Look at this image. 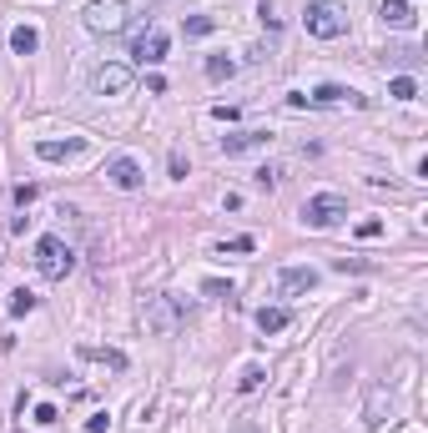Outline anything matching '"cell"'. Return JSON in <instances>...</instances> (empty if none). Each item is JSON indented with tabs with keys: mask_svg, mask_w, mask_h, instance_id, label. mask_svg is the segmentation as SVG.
Segmentation results:
<instances>
[{
	"mask_svg": "<svg viewBox=\"0 0 428 433\" xmlns=\"http://www.w3.org/2000/svg\"><path fill=\"white\" fill-rule=\"evenodd\" d=\"M106 182H111L116 192H136L146 177H141V167H136V156H111V161H106Z\"/></svg>",
	"mask_w": 428,
	"mask_h": 433,
	"instance_id": "cell-6",
	"label": "cell"
},
{
	"mask_svg": "<svg viewBox=\"0 0 428 433\" xmlns=\"http://www.w3.org/2000/svg\"><path fill=\"white\" fill-rule=\"evenodd\" d=\"M81 358H96V363H111V368H126V358L116 348H81Z\"/></svg>",
	"mask_w": 428,
	"mask_h": 433,
	"instance_id": "cell-19",
	"label": "cell"
},
{
	"mask_svg": "<svg viewBox=\"0 0 428 433\" xmlns=\"http://www.w3.org/2000/svg\"><path fill=\"white\" fill-rule=\"evenodd\" d=\"M71 267H76V252H71V242H66V237L45 232V237L35 242V273H40V278L61 283V278L71 273Z\"/></svg>",
	"mask_w": 428,
	"mask_h": 433,
	"instance_id": "cell-2",
	"label": "cell"
},
{
	"mask_svg": "<svg viewBox=\"0 0 428 433\" xmlns=\"http://www.w3.org/2000/svg\"><path fill=\"white\" fill-rule=\"evenodd\" d=\"M91 81H96V91H101V96H126L136 76H131V66H121V61H111V66H101V71H96Z\"/></svg>",
	"mask_w": 428,
	"mask_h": 433,
	"instance_id": "cell-7",
	"label": "cell"
},
{
	"mask_svg": "<svg viewBox=\"0 0 428 433\" xmlns=\"http://www.w3.org/2000/svg\"><path fill=\"white\" fill-rule=\"evenodd\" d=\"M302 222H307V227H317V232H328V227L348 222V202H343L338 192H323V197H307V202H302Z\"/></svg>",
	"mask_w": 428,
	"mask_h": 433,
	"instance_id": "cell-5",
	"label": "cell"
},
{
	"mask_svg": "<svg viewBox=\"0 0 428 433\" xmlns=\"http://www.w3.org/2000/svg\"><path fill=\"white\" fill-rule=\"evenodd\" d=\"M11 312H16V317L35 312V292H26V287H21V292H11Z\"/></svg>",
	"mask_w": 428,
	"mask_h": 433,
	"instance_id": "cell-21",
	"label": "cell"
},
{
	"mask_svg": "<svg viewBox=\"0 0 428 433\" xmlns=\"http://www.w3.org/2000/svg\"><path fill=\"white\" fill-rule=\"evenodd\" d=\"M136 317H141L146 338H172V333H177V322H182V302L167 297V292H146L141 307H136Z\"/></svg>",
	"mask_w": 428,
	"mask_h": 433,
	"instance_id": "cell-1",
	"label": "cell"
},
{
	"mask_svg": "<svg viewBox=\"0 0 428 433\" xmlns=\"http://www.w3.org/2000/svg\"><path fill=\"white\" fill-rule=\"evenodd\" d=\"M131 56H136L141 66H162V61H167V35H162V31H146V35L136 40Z\"/></svg>",
	"mask_w": 428,
	"mask_h": 433,
	"instance_id": "cell-10",
	"label": "cell"
},
{
	"mask_svg": "<svg viewBox=\"0 0 428 433\" xmlns=\"http://www.w3.org/2000/svg\"><path fill=\"white\" fill-rule=\"evenodd\" d=\"M11 45H16V56H35V50H40V31L35 26H16L11 31Z\"/></svg>",
	"mask_w": 428,
	"mask_h": 433,
	"instance_id": "cell-14",
	"label": "cell"
},
{
	"mask_svg": "<svg viewBox=\"0 0 428 433\" xmlns=\"http://www.w3.org/2000/svg\"><path fill=\"white\" fill-rule=\"evenodd\" d=\"M16 202H21V207H31V202H35V187H31V182H26V187H16Z\"/></svg>",
	"mask_w": 428,
	"mask_h": 433,
	"instance_id": "cell-29",
	"label": "cell"
},
{
	"mask_svg": "<svg viewBox=\"0 0 428 433\" xmlns=\"http://www.w3.org/2000/svg\"><path fill=\"white\" fill-rule=\"evenodd\" d=\"M232 71H237V61H227V56H212V61H207V76H212V81H227Z\"/></svg>",
	"mask_w": 428,
	"mask_h": 433,
	"instance_id": "cell-20",
	"label": "cell"
},
{
	"mask_svg": "<svg viewBox=\"0 0 428 433\" xmlns=\"http://www.w3.org/2000/svg\"><path fill=\"white\" fill-rule=\"evenodd\" d=\"M333 267L338 273H373V262H363V257H338Z\"/></svg>",
	"mask_w": 428,
	"mask_h": 433,
	"instance_id": "cell-23",
	"label": "cell"
},
{
	"mask_svg": "<svg viewBox=\"0 0 428 433\" xmlns=\"http://www.w3.org/2000/svg\"><path fill=\"white\" fill-rule=\"evenodd\" d=\"M252 247H257L252 237H232V242H222V257H227V252H252Z\"/></svg>",
	"mask_w": 428,
	"mask_h": 433,
	"instance_id": "cell-24",
	"label": "cell"
},
{
	"mask_svg": "<svg viewBox=\"0 0 428 433\" xmlns=\"http://www.w3.org/2000/svg\"><path fill=\"white\" fill-rule=\"evenodd\" d=\"M252 182H257V187H273V182H278V172H273V167H257V172H252Z\"/></svg>",
	"mask_w": 428,
	"mask_h": 433,
	"instance_id": "cell-27",
	"label": "cell"
},
{
	"mask_svg": "<svg viewBox=\"0 0 428 433\" xmlns=\"http://www.w3.org/2000/svg\"><path fill=\"white\" fill-rule=\"evenodd\" d=\"M202 292H207V297H217V302H232V297H237V287H232V283H222V278H207V283H202Z\"/></svg>",
	"mask_w": 428,
	"mask_h": 433,
	"instance_id": "cell-17",
	"label": "cell"
},
{
	"mask_svg": "<svg viewBox=\"0 0 428 433\" xmlns=\"http://www.w3.org/2000/svg\"><path fill=\"white\" fill-rule=\"evenodd\" d=\"M388 96H393V101H413V96H418V81H413V76H393V81H388Z\"/></svg>",
	"mask_w": 428,
	"mask_h": 433,
	"instance_id": "cell-16",
	"label": "cell"
},
{
	"mask_svg": "<svg viewBox=\"0 0 428 433\" xmlns=\"http://www.w3.org/2000/svg\"><path fill=\"white\" fill-rule=\"evenodd\" d=\"M182 31H187V40H202V35H212V31H217V21H212V16H192Z\"/></svg>",
	"mask_w": 428,
	"mask_h": 433,
	"instance_id": "cell-18",
	"label": "cell"
},
{
	"mask_svg": "<svg viewBox=\"0 0 428 433\" xmlns=\"http://www.w3.org/2000/svg\"><path fill=\"white\" fill-rule=\"evenodd\" d=\"M106 423H111L106 413H91V418H86V428H91V433H106Z\"/></svg>",
	"mask_w": 428,
	"mask_h": 433,
	"instance_id": "cell-28",
	"label": "cell"
},
{
	"mask_svg": "<svg viewBox=\"0 0 428 433\" xmlns=\"http://www.w3.org/2000/svg\"><path fill=\"white\" fill-rule=\"evenodd\" d=\"M237 433H252V428H247V423H242V428H237Z\"/></svg>",
	"mask_w": 428,
	"mask_h": 433,
	"instance_id": "cell-30",
	"label": "cell"
},
{
	"mask_svg": "<svg viewBox=\"0 0 428 433\" xmlns=\"http://www.w3.org/2000/svg\"><path fill=\"white\" fill-rule=\"evenodd\" d=\"M383 232V222H378V217H368V222H358V237H378Z\"/></svg>",
	"mask_w": 428,
	"mask_h": 433,
	"instance_id": "cell-26",
	"label": "cell"
},
{
	"mask_svg": "<svg viewBox=\"0 0 428 433\" xmlns=\"http://www.w3.org/2000/svg\"><path fill=\"white\" fill-rule=\"evenodd\" d=\"M81 151H86L81 136H71V141H35V156L40 161H66V156H81Z\"/></svg>",
	"mask_w": 428,
	"mask_h": 433,
	"instance_id": "cell-13",
	"label": "cell"
},
{
	"mask_svg": "<svg viewBox=\"0 0 428 433\" xmlns=\"http://www.w3.org/2000/svg\"><path fill=\"white\" fill-rule=\"evenodd\" d=\"M312 287H317V267H282L278 273V292L282 297H302Z\"/></svg>",
	"mask_w": 428,
	"mask_h": 433,
	"instance_id": "cell-8",
	"label": "cell"
},
{
	"mask_svg": "<svg viewBox=\"0 0 428 433\" xmlns=\"http://www.w3.org/2000/svg\"><path fill=\"white\" fill-rule=\"evenodd\" d=\"M257 328L262 333H282L287 328V307H257Z\"/></svg>",
	"mask_w": 428,
	"mask_h": 433,
	"instance_id": "cell-15",
	"label": "cell"
},
{
	"mask_svg": "<svg viewBox=\"0 0 428 433\" xmlns=\"http://www.w3.org/2000/svg\"><path fill=\"white\" fill-rule=\"evenodd\" d=\"M378 16H383V26H393V31H413V26H418V16H413L408 0H383Z\"/></svg>",
	"mask_w": 428,
	"mask_h": 433,
	"instance_id": "cell-12",
	"label": "cell"
},
{
	"mask_svg": "<svg viewBox=\"0 0 428 433\" xmlns=\"http://www.w3.org/2000/svg\"><path fill=\"white\" fill-rule=\"evenodd\" d=\"M267 141V131H232V136H222V156H247V151H262Z\"/></svg>",
	"mask_w": 428,
	"mask_h": 433,
	"instance_id": "cell-9",
	"label": "cell"
},
{
	"mask_svg": "<svg viewBox=\"0 0 428 433\" xmlns=\"http://www.w3.org/2000/svg\"><path fill=\"white\" fill-rule=\"evenodd\" d=\"M56 418H61V413L50 408V403H40V408H35V423H40V428H50V423H56Z\"/></svg>",
	"mask_w": 428,
	"mask_h": 433,
	"instance_id": "cell-25",
	"label": "cell"
},
{
	"mask_svg": "<svg viewBox=\"0 0 428 433\" xmlns=\"http://www.w3.org/2000/svg\"><path fill=\"white\" fill-rule=\"evenodd\" d=\"M262 378H267V373H262V368L252 363V368H242V378H237V388H242V393H252V388L262 383Z\"/></svg>",
	"mask_w": 428,
	"mask_h": 433,
	"instance_id": "cell-22",
	"label": "cell"
},
{
	"mask_svg": "<svg viewBox=\"0 0 428 433\" xmlns=\"http://www.w3.org/2000/svg\"><path fill=\"white\" fill-rule=\"evenodd\" d=\"M81 21H86V31H96V35H116V31H126V21H131V0H91V6L81 11Z\"/></svg>",
	"mask_w": 428,
	"mask_h": 433,
	"instance_id": "cell-4",
	"label": "cell"
},
{
	"mask_svg": "<svg viewBox=\"0 0 428 433\" xmlns=\"http://www.w3.org/2000/svg\"><path fill=\"white\" fill-rule=\"evenodd\" d=\"M368 106V96H358V91H348V86H317L312 96H307V106Z\"/></svg>",
	"mask_w": 428,
	"mask_h": 433,
	"instance_id": "cell-11",
	"label": "cell"
},
{
	"mask_svg": "<svg viewBox=\"0 0 428 433\" xmlns=\"http://www.w3.org/2000/svg\"><path fill=\"white\" fill-rule=\"evenodd\" d=\"M302 26L317 40H338V35H348V11L333 6V0H312V6L302 11Z\"/></svg>",
	"mask_w": 428,
	"mask_h": 433,
	"instance_id": "cell-3",
	"label": "cell"
}]
</instances>
